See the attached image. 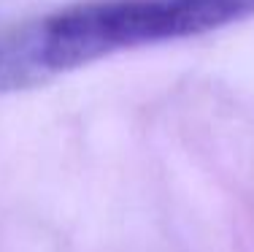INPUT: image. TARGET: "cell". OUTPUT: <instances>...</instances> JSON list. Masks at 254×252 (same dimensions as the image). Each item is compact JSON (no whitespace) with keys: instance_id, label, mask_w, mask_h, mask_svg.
<instances>
[{"instance_id":"1","label":"cell","mask_w":254,"mask_h":252,"mask_svg":"<svg viewBox=\"0 0 254 252\" xmlns=\"http://www.w3.org/2000/svg\"><path fill=\"white\" fill-rule=\"evenodd\" d=\"M254 16V0H89L0 33V92Z\"/></svg>"}]
</instances>
